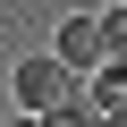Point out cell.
Returning a JSON list of instances; mask_svg holds the SVG:
<instances>
[{"instance_id":"277c9868","label":"cell","mask_w":127,"mask_h":127,"mask_svg":"<svg viewBox=\"0 0 127 127\" xmlns=\"http://www.w3.org/2000/svg\"><path fill=\"white\" fill-rule=\"evenodd\" d=\"M0 127H42V119H26V110H17V119H0Z\"/></svg>"},{"instance_id":"3957f363","label":"cell","mask_w":127,"mask_h":127,"mask_svg":"<svg viewBox=\"0 0 127 127\" xmlns=\"http://www.w3.org/2000/svg\"><path fill=\"white\" fill-rule=\"evenodd\" d=\"M85 102H93L102 119H119V110H127V59H110V68H102V76L85 85Z\"/></svg>"},{"instance_id":"6da1fadb","label":"cell","mask_w":127,"mask_h":127,"mask_svg":"<svg viewBox=\"0 0 127 127\" xmlns=\"http://www.w3.org/2000/svg\"><path fill=\"white\" fill-rule=\"evenodd\" d=\"M9 93H17V110H26V119H59V110H85V76H76V68H59L51 51L17 59V68H9Z\"/></svg>"},{"instance_id":"7a4b0ae2","label":"cell","mask_w":127,"mask_h":127,"mask_svg":"<svg viewBox=\"0 0 127 127\" xmlns=\"http://www.w3.org/2000/svg\"><path fill=\"white\" fill-rule=\"evenodd\" d=\"M51 59H59V68H76V76H102V68H110L102 9H85V17H59V34H51Z\"/></svg>"}]
</instances>
